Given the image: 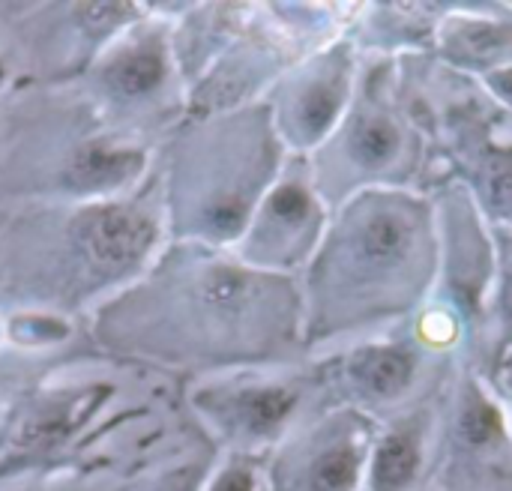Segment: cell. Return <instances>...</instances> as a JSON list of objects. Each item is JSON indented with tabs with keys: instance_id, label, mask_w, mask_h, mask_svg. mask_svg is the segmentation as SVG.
<instances>
[{
	"instance_id": "1",
	"label": "cell",
	"mask_w": 512,
	"mask_h": 491,
	"mask_svg": "<svg viewBox=\"0 0 512 491\" xmlns=\"http://www.w3.org/2000/svg\"><path fill=\"white\" fill-rule=\"evenodd\" d=\"M345 255L351 279L375 294V312L402 309L429 273L426 210L405 195L369 198L348 222Z\"/></svg>"
},
{
	"instance_id": "2",
	"label": "cell",
	"mask_w": 512,
	"mask_h": 491,
	"mask_svg": "<svg viewBox=\"0 0 512 491\" xmlns=\"http://www.w3.org/2000/svg\"><path fill=\"white\" fill-rule=\"evenodd\" d=\"M153 243V225L123 207L99 210L84 228V246L90 258L102 267H126L138 261Z\"/></svg>"
},
{
	"instance_id": "3",
	"label": "cell",
	"mask_w": 512,
	"mask_h": 491,
	"mask_svg": "<svg viewBox=\"0 0 512 491\" xmlns=\"http://www.w3.org/2000/svg\"><path fill=\"white\" fill-rule=\"evenodd\" d=\"M417 363L414 354L402 345H372L351 357L348 375L351 384L366 399H396L414 381Z\"/></svg>"
},
{
	"instance_id": "4",
	"label": "cell",
	"mask_w": 512,
	"mask_h": 491,
	"mask_svg": "<svg viewBox=\"0 0 512 491\" xmlns=\"http://www.w3.org/2000/svg\"><path fill=\"white\" fill-rule=\"evenodd\" d=\"M348 150L351 159L366 171L390 168L405 153V129L390 111L375 108L354 120L348 135Z\"/></svg>"
},
{
	"instance_id": "5",
	"label": "cell",
	"mask_w": 512,
	"mask_h": 491,
	"mask_svg": "<svg viewBox=\"0 0 512 491\" xmlns=\"http://www.w3.org/2000/svg\"><path fill=\"white\" fill-rule=\"evenodd\" d=\"M420 471V441L414 432L387 435L372 459V491H408Z\"/></svg>"
},
{
	"instance_id": "6",
	"label": "cell",
	"mask_w": 512,
	"mask_h": 491,
	"mask_svg": "<svg viewBox=\"0 0 512 491\" xmlns=\"http://www.w3.org/2000/svg\"><path fill=\"white\" fill-rule=\"evenodd\" d=\"M345 102V69L327 72L324 78H315L306 84V90L297 99V126L306 138H321L339 117Z\"/></svg>"
},
{
	"instance_id": "7",
	"label": "cell",
	"mask_w": 512,
	"mask_h": 491,
	"mask_svg": "<svg viewBox=\"0 0 512 491\" xmlns=\"http://www.w3.org/2000/svg\"><path fill=\"white\" fill-rule=\"evenodd\" d=\"M360 465H363V453L354 441L333 444L315 459L309 471L312 491H351L357 486Z\"/></svg>"
},
{
	"instance_id": "8",
	"label": "cell",
	"mask_w": 512,
	"mask_h": 491,
	"mask_svg": "<svg viewBox=\"0 0 512 491\" xmlns=\"http://www.w3.org/2000/svg\"><path fill=\"white\" fill-rule=\"evenodd\" d=\"M456 432H459V438L468 447H489L504 432L498 408L474 384L465 390V399H462V408H459V420H456Z\"/></svg>"
},
{
	"instance_id": "9",
	"label": "cell",
	"mask_w": 512,
	"mask_h": 491,
	"mask_svg": "<svg viewBox=\"0 0 512 491\" xmlns=\"http://www.w3.org/2000/svg\"><path fill=\"white\" fill-rule=\"evenodd\" d=\"M135 165H138V156H132V153L87 147L78 153V159L72 165V180L84 189H99V186H111V183L123 180Z\"/></svg>"
},
{
	"instance_id": "10",
	"label": "cell",
	"mask_w": 512,
	"mask_h": 491,
	"mask_svg": "<svg viewBox=\"0 0 512 491\" xmlns=\"http://www.w3.org/2000/svg\"><path fill=\"white\" fill-rule=\"evenodd\" d=\"M111 81L120 93L138 96L153 90L162 81V57L156 51H129L111 66Z\"/></svg>"
},
{
	"instance_id": "11",
	"label": "cell",
	"mask_w": 512,
	"mask_h": 491,
	"mask_svg": "<svg viewBox=\"0 0 512 491\" xmlns=\"http://www.w3.org/2000/svg\"><path fill=\"white\" fill-rule=\"evenodd\" d=\"M483 195L489 210L512 225V150H489L483 156Z\"/></svg>"
},
{
	"instance_id": "12",
	"label": "cell",
	"mask_w": 512,
	"mask_h": 491,
	"mask_svg": "<svg viewBox=\"0 0 512 491\" xmlns=\"http://www.w3.org/2000/svg\"><path fill=\"white\" fill-rule=\"evenodd\" d=\"M240 414L249 429L255 432H270L276 429L294 408V396L288 390L270 387V390H249L240 396Z\"/></svg>"
},
{
	"instance_id": "13",
	"label": "cell",
	"mask_w": 512,
	"mask_h": 491,
	"mask_svg": "<svg viewBox=\"0 0 512 491\" xmlns=\"http://www.w3.org/2000/svg\"><path fill=\"white\" fill-rule=\"evenodd\" d=\"M207 291H210V297L213 300H234L240 291H243V279L237 276V273H231V270H216L210 279H207Z\"/></svg>"
},
{
	"instance_id": "14",
	"label": "cell",
	"mask_w": 512,
	"mask_h": 491,
	"mask_svg": "<svg viewBox=\"0 0 512 491\" xmlns=\"http://www.w3.org/2000/svg\"><path fill=\"white\" fill-rule=\"evenodd\" d=\"M213 491H252V477L246 471H228Z\"/></svg>"
},
{
	"instance_id": "15",
	"label": "cell",
	"mask_w": 512,
	"mask_h": 491,
	"mask_svg": "<svg viewBox=\"0 0 512 491\" xmlns=\"http://www.w3.org/2000/svg\"><path fill=\"white\" fill-rule=\"evenodd\" d=\"M489 87H492L501 99H507L512 105V69L492 72V75H489Z\"/></svg>"
},
{
	"instance_id": "16",
	"label": "cell",
	"mask_w": 512,
	"mask_h": 491,
	"mask_svg": "<svg viewBox=\"0 0 512 491\" xmlns=\"http://www.w3.org/2000/svg\"><path fill=\"white\" fill-rule=\"evenodd\" d=\"M501 315H504V321H507V327H510L512 333V264L507 267L504 285H501Z\"/></svg>"
},
{
	"instance_id": "17",
	"label": "cell",
	"mask_w": 512,
	"mask_h": 491,
	"mask_svg": "<svg viewBox=\"0 0 512 491\" xmlns=\"http://www.w3.org/2000/svg\"><path fill=\"white\" fill-rule=\"evenodd\" d=\"M0 78H3V72H0Z\"/></svg>"
}]
</instances>
